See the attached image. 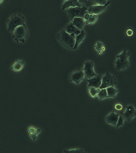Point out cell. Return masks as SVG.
I'll return each mask as SVG.
<instances>
[{
  "instance_id": "cell-1",
  "label": "cell",
  "mask_w": 136,
  "mask_h": 153,
  "mask_svg": "<svg viewBox=\"0 0 136 153\" xmlns=\"http://www.w3.org/2000/svg\"><path fill=\"white\" fill-rule=\"evenodd\" d=\"M56 38L58 43L63 47L68 50H73L75 46V35L67 33L64 29L57 35Z\"/></svg>"
},
{
  "instance_id": "cell-2",
  "label": "cell",
  "mask_w": 136,
  "mask_h": 153,
  "mask_svg": "<svg viewBox=\"0 0 136 153\" xmlns=\"http://www.w3.org/2000/svg\"><path fill=\"white\" fill-rule=\"evenodd\" d=\"M130 53L126 49H124L122 52L116 56V59L115 63V69L118 71L125 70L130 66V63L129 58Z\"/></svg>"
},
{
  "instance_id": "cell-3",
  "label": "cell",
  "mask_w": 136,
  "mask_h": 153,
  "mask_svg": "<svg viewBox=\"0 0 136 153\" xmlns=\"http://www.w3.org/2000/svg\"><path fill=\"white\" fill-rule=\"evenodd\" d=\"M7 24V30L8 32H13L17 27L26 25V19L20 13H15L8 18Z\"/></svg>"
},
{
  "instance_id": "cell-4",
  "label": "cell",
  "mask_w": 136,
  "mask_h": 153,
  "mask_svg": "<svg viewBox=\"0 0 136 153\" xmlns=\"http://www.w3.org/2000/svg\"><path fill=\"white\" fill-rule=\"evenodd\" d=\"M12 33L13 39L18 43H25L29 35L28 29L26 25L17 27Z\"/></svg>"
},
{
  "instance_id": "cell-5",
  "label": "cell",
  "mask_w": 136,
  "mask_h": 153,
  "mask_svg": "<svg viewBox=\"0 0 136 153\" xmlns=\"http://www.w3.org/2000/svg\"><path fill=\"white\" fill-rule=\"evenodd\" d=\"M66 11L68 17L71 21L75 17L84 18L85 14L88 13V8L85 6L70 7L66 9Z\"/></svg>"
},
{
  "instance_id": "cell-6",
  "label": "cell",
  "mask_w": 136,
  "mask_h": 153,
  "mask_svg": "<svg viewBox=\"0 0 136 153\" xmlns=\"http://www.w3.org/2000/svg\"><path fill=\"white\" fill-rule=\"evenodd\" d=\"M117 83V79L115 76L107 71L102 76V82L99 88L101 89L109 87H114Z\"/></svg>"
},
{
  "instance_id": "cell-7",
  "label": "cell",
  "mask_w": 136,
  "mask_h": 153,
  "mask_svg": "<svg viewBox=\"0 0 136 153\" xmlns=\"http://www.w3.org/2000/svg\"><path fill=\"white\" fill-rule=\"evenodd\" d=\"M94 63L91 61H88L85 62L83 69L85 77L88 79L91 78L98 74L94 70Z\"/></svg>"
},
{
  "instance_id": "cell-8",
  "label": "cell",
  "mask_w": 136,
  "mask_h": 153,
  "mask_svg": "<svg viewBox=\"0 0 136 153\" xmlns=\"http://www.w3.org/2000/svg\"><path fill=\"white\" fill-rule=\"evenodd\" d=\"M85 78L84 73L82 69H78L75 71L70 75L69 79L70 81L76 84H80Z\"/></svg>"
},
{
  "instance_id": "cell-9",
  "label": "cell",
  "mask_w": 136,
  "mask_h": 153,
  "mask_svg": "<svg viewBox=\"0 0 136 153\" xmlns=\"http://www.w3.org/2000/svg\"><path fill=\"white\" fill-rule=\"evenodd\" d=\"M124 119L128 122H131L133 118L136 117V110L132 105L126 106L125 112H121Z\"/></svg>"
},
{
  "instance_id": "cell-10",
  "label": "cell",
  "mask_w": 136,
  "mask_h": 153,
  "mask_svg": "<svg viewBox=\"0 0 136 153\" xmlns=\"http://www.w3.org/2000/svg\"><path fill=\"white\" fill-rule=\"evenodd\" d=\"M110 3L111 2L110 1H108L105 5H94L90 6L89 8H88V13L90 14H95V15L101 14L106 10Z\"/></svg>"
},
{
  "instance_id": "cell-11",
  "label": "cell",
  "mask_w": 136,
  "mask_h": 153,
  "mask_svg": "<svg viewBox=\"0 0 136 153\" xmlns=\"http://www.w3.org/2000/svg\"><path fill=\"white\" fill-rule=\"evenodd\" d=\"M102 75L98 74L91 78L88 79V87H94L95 88H99L102 82Z\"/></svg>"
},
{
  "instance_id": "cell-12",
  "label": "cell",
  "mask_w": 136,
  "mask_h": 153,
  "mask_svg": "<svg viewBox=\"0 0 136 153\" xmlns=\"http://www.w3.org/2000/svg\"><path fill=\"white\" fill-rule=\"evenodd\" d=\"M119 115H120L119 114L116 113L114 112H111L106 117V122L108 124H111L113 126H116Z\"/></svg>"
},
{
  "instance_id": "cell-13",
  "label": "cell",
  "mask_w": 136,
  "mask_h": 153,
  "mask_svg": "<svg viewBox=\"0 0 136 153\" xmlns=\"http://www.w3.org/2000/svg\"><path fill=\"white\" fill-rule=\"evenodd\" d=\"M64 29L69 34H75V35L80 34L82 31L75 26L72 22L67 25Z\"/></svg>"
},
{
  "instance_id": "cell-14",
  "label": "cell",
  "mask_w": 136,
  "mask_h": 153,
  "mask_svg": "<svg viewBox=\"0 0 136 153\" xmlns=\"http://www.w3.org/2000/svg\"><path fill=\"white\" fill-rule=\"evenodd\" d=\"M82 7L78 0H67L64 1V3L63 4L62 7V10H64L70 7Z\"/></svg>"
},
{
  "instance_id": "cell-15",
  "label": "cell",
  "mask_w": 136,
  "mask_h": 153,
  "mask_svg": "<svg viewBox=\"0 0 136 153\" xmlns=\"http://www.w3.org/2000/svg\"><path fill=\"white\" fill-rule=\"evenodd\" d=\"M86 35V32L84 30L81 31V33L80 34L75 35V44L73 50H76L78 48L80 44L84 40Z\"/></svg>"
},
{
  "instance_id": "cell-16",
  "label": "cell",
  "mask_w": 136,
  "mask_h": 153,
  "mask_svg": "<svg viewBox=\"0 0 136 153\" xmlns=\"http://www.w3.org/2000/svg\"><path fill=\"white\" fill-rule=\"evenodd\" d=\"M25 61L21 60H16L15 63L11 67L10 69L16 72L21 71L25 65Z\"/></svg>"
},
{
  "instance_id": "cell-17",
  "label": "cell",
  "mask_w": 136,
  "mask_h": 153,
  "mask_svg": "<svg viewBox=\"0 0 136 153\" xmlns=\"http://www.w3.org/2000/svg\"><path fill=\"white\" fill-rule=\"evenodd\" d=\"M71 22L79 29L81 30H83V27L85 24V21L83 18L75 17Z\"/></svg>"
},
{
  "instance_id": "cell-18",
  "label": "cell",
  "mask_w": 136,
  "mask_h": 153,
  "mask_svg": "<svg viewBox=\"0 0 136 153\" xmlns=\"http://www.w3.org/2000/svg\"><path fill=\"white\" fill-rule=\"evenodd\" d=\"M41 130L33 126H30L28 128V131L30 136L33 140H35L37 138V135L40 132Z\"/></svg>"
},
{
  "instance_id": "cell-19",
  "label": "cell",
  "mask_w": 136,
  "mask_h": 153,
  "mask_svg": "<svg viewBox=\"0 0 136 153\" xmlns=\"http://www.w3.org/2000/svg\"><path fill=\"white\" fill-rule=\"evenodd\" d=\"M94 48L96 51H98L99 56L103 55L104 53L106 50V46L103 43L100 42H98L96 44L94 45Z\"/></svg>"
},
{
  "instance_id": "cell-20",
  "label": "cell",
  "mask_w": 136,
  "mask_h": 153,
  "mask_svg": "<svg viewBox=\"0 0 136 153\" xmlns=\"http://www.w3.org/2000/svg\"><path fill=\"white\" fill-rule=\"evenodd\" d=\"M106 88L108 97L114 98L116 97L117 93L119 91L117 89L114 87H109Z\"/></svg>"
},
{
  "instance_id": "cell-21",
  "label": "cell",
  "mask_w": 136,
  "mask_h": 153,
  "mask_svg": "<svg viewBox=\"0 0 136 153\" xmlns=\"http://www.w3.org/2000/svg\"><path fill=\"white\" fill-rule=\"evenodd\" d=\"M100 89L99 88H95L94 87H89L88 92L91 96L92 98H95L97 96L98 93L100 91Z\"/></svg>"
},
{
  "instance_id": "cell-22",
  "label": "cell",
  "mask_w": 136,
  "mask_h": 153,
  "mask_svg": "<svg viewBox=\"0 0 136 153\" xmlns=\"http://www.w3.org/2000/svg\"><path fill=\"white\" fill-rule=\"evenodd\" d=\"M97 96L100 100H103L106 98H108L106 88H102L100 89V91L97 94Z\"/></svg>"
},
{
  "instance_id": "cell-23",
  "label": "cell",
  "mask_w": 136,
  "mask_h": 153,
  "mask_svg": "<svg viewBox=\"0 0 136 153\" xmlns=\"http://www.w3.org/2000/svg\"><path fill=\"white\" fill-rule=\"evenodd\" d=\"M90 14V13H89ZM98 15L95 14H90V17L88 19V21H85V24L93 25L95 23L98 19Z\"/></svg>"
},
{
  "instance_id": "cell-24",
  "label": "cell",
  "mask_w": 136,
  "mask_h": 153,
  "mask_svg": "<svg viewBox=\"0 0 136 153\" xmlns=\"http://www.w3.org/2000/svg\"><path fill=\"white\" fill-rule=\"evenodd\" d=\"M95 5H105L107 3V0H90Z\"/></svg>"
},
{
  "instance_id": "cell-25",
  "label": "cell",
  "mask_w": 136,
  "mask_h": 153,
  "mask_svg": "<svg viewBox=\"0 0 136 153\" xmlns=\"http://www.w3.org/2000/svg\"><path fill=\"white\" fill-rule=\"evenodd\" d=\"M124 118H123L122 115L121 114L119 115V118L118 122H117L116 127L118 128L119 126H122L123 125Z\"/></svg>"
},
{
  "instance_id": "cell-26",
  "label": "cell",
  "mask_w": 136,
  "mask_h": 153,
  "mask_svg": "<svg viewBox=\"0 0 136 153\" xmlns=\"http://www.w3.org/2000/svg\"><path fill=\"white\" fill-rule=\"evenodd\" d=\"M64 152H76V153H84V152L81 149H70V150H64Z\"/></svg>"
},
{
  "instance_id": "cell-27",
  "label": "cell",
  "mask_w": 136,
  "mask_h": 153,
  "mask_svg": "<svg viewBox=\"0 0 136 153\" xmlns=\"http://www.w3.org/2000/svg\"><path fill=\"white\" fill-rule=\"evenodd\" d=\"M126 35L128 37H131L133 35L134 31L131 29H128L126 31Z\"/></svg>"
},
{
  "instance_id": "cell-28",
  "label": "cell",
  "mask_w": 136,
  "mask_h": 153,
  "mask_svg": "<svg viewBox=\"0 0 136 153\" xmlns=\"http://www.w3.org/2000/svg\"><path fill=\"white\" fill-rule=\"evenodd\" d=\"M115 108L117 111H120L123 109V106L121 104L117 103L115 105Z\"/></svg>"
},
{
  "instance_id": "cell-29",
  "label": "cell",
  "mask_w": 136,
  "mask_h": 153,
  "mask_svg": "<svg viewBox=\"0 0 136 153\" xmlns=\"http://www.w3.org/2000/svg\"><path fill=\"white\" fill-rule=\"evenodd\" d=\"M78 1L82 6H84V5L86 4L89 0H78Z\"/></svg>"
},
{
  "instance_id": "cell-30",
  "label": "cell",
  "mask_w": 136,
  "mask_h": 153,
  "mask_svg": "<svg viewBox=\"0 0 136 153\" xmlns=\"http://www.w3.org/2000/svg\"><path fill=\"white\" fill-rule=\"evenodd\" d=\"M89 17H90V14L89 13H87L85 14L83 19H84L85 21H88Z\"/></svg>"
},
{
  "instance_id": "cell-31",
  "label": "cell",
  "mask_w": 136,
  "mask_h": 153,
  "mask_svg": "<svg viewBox=\"0 0 136 153\" xmlns=\"http://www.w3.org/2000/svg\"><path fill=\"white\" fill-rule=\"evenodd\" d=\"M4 1V0H0V5H1L3 3Z\"/></svg>"
},
{
  "instance_id": "cell-32",
  "label": "cell",
  "mask_w": 136,
  "mask_h": 153,
  "mask_svg": "<svg viewBox=\"0 0 136 153\" xmlns=\"http://www.w3.org/2000/svg\"><path fill=\"white\" fill-rule=\"evenodd\" d=\"M64 1H67V0H64Z\"/></svg>"
}]
</instances>
